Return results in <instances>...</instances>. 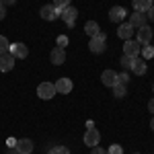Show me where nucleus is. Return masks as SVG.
I'll list each match as a JSON object with an SVG mask.
<instances>
[{"instance_id": "f257e3e1", "label": "nucleus", "mask_w": 154, "mask_h": 154, "mask_svg": "<svg viewBox=\"0 0 154 154\" xmlns=\"http://www.w3.org/2000/svg\"><path fill=\"white\" fill-rule=\"evenodd\" d=\"M88 49L93 51V54H103L107 49V35L105 33H97L95 37H91V41H88Z\"/></svg>"}, {"instance_id": "f03ea898", "label": "nucleus", "mask_w": 154, "mask_h": 154, "mask_svg": "<svg viewBox=\"0 0 154 154\" xmlns=\"http://www.w3.org/2000/svg\"><path fill=\"white\" fill-rule=\"evenodd\" d=\"M37 95H39V99H43V101H49L51 97L56 95V84L54 82H41L37 86Z\"/></svg>"}, {"instance_id": "7ed1b4c3", "label": "nucleus", "mask_w": 154, "mask_h": 154, "mask_svg": "<svg viewBox=\"0 0 154 154\" xmlns=\"http://www.w3.org/2000/svg\"><path fill=\"white\" fill-rule=\"evenodd\" d=\"M60 8H56L54 4H45V6H41V11H39V14H41V19L43 21H56L60 17Z\"/></svg>"}, {"instance_id": "20e7f679", "label": "nucleus", "mask_w": 154, "mask_h": 154, "mask_svg": "<svg viewBox=\"0 0 154 154\" xmlns=\"http://www.w3.org/2000/svg\"><path fill=\"white\" fill-rule=\"evenodd\" d=\"M99 142H101V134H99V130H97V128H88L86 134H84V144L91 146V148H95V146H99Z\"/></svg>"}, {"instance_id": "39448f33", "label": "nucleus", "mask_w": 154, "mask_h": 154, "mask_svg": "<svg viewBox=\"0 0 154 154\" xmlns=\"http://www.w3.org/2000/svg\"><path fill=\"white\" fill-rule=\"evenodd\" d=\"M60 17L66 21V25L68 27H74V23H76V17H78V11L74 8V6H66V8H62V12H60Z\"/></svg>"}, {"instance_id": "423d86ee", "label": "nucleus", "mask_w": 154, "mask_h": 154, "mask_svg": "<svg viewBox=\"0 0 154 154\" xmlns=\"http://www.w3.org/2000/svg\"><path fill=\"white\" fill-rule=\"evenodd\" d=\"M140 49H142V45H140V43H138L136 39H128V41L123 43V54H125V56H131V58H138Z\"/></svg>"}, {"instance_id": "0eeeda50", "label": "nucleus", "mask_w": 154, "mask_h": 154, "mask_svg": "<svg viewBox=\"0 0 154 154\" xmlns=\"http://www.w3.org/2000/svg\"><path fill=\"white\" fill-rule=\"evenodd\" d=\"M152 37H154V33H152V29L146 25V27H142V29H138V43L140 45H150V41H152Z\"/></svg>"}, {"instance_id": "6e6552de", "label": "nucleus", "mask_w": 154, "mask_h": 154, "mask_svg": "<svg viewBox=\"0 0 154 154\" xmlns=\"http://www.w3.org/2000/svg\"><path fill=\"white\" fill-rule=\"evenodd\" d=\"M14 62H17V58L12 56L11 51L8 54H0V72H11Z\"/></svg>"}, {"instance_id": "1a4fd4ad", "label": "nucleus", "mask_w": 154, "mask_h": 154, "mask_svg": "<svg viewBox=\"0 0 154 154\" xmlns=\"http://www.w3.org/2000/svg\"><path fill=\"white\" fill-rule=\"evenodd\" d=\"M125 17H128V11H125L123 6H113V8L109 11V21H111V23H121Z\"/></svg>"}, {"instance_id": "9d476101", "label": "nucleus", "mask_w": 154, "mask_h": 154, "mask_svg": "<svg viewBox=\"0 0 154 154\" xmlns=\"http://www.w3.org/2000/svg\"><path fill=\"white\" fill-rule=\"evenodd\" d=\"M8 51H11L14 58H19V60H23V58H27V56H29L27 45H25V43H21V41H19V43H11V49H8Z\"/></svg>"}, {"instance_id": "9b49d317", "label": "nucleus", "mask_w": 154, "mask_h": 154, "mask_svg": "<svg viewBox=\"0 0 154 154\" xmlns=\"http://www.w3.org/2000/svg\"><path fill=\"white\" fill-rule=\"evenodd\" d=\"M17 152L19 154H31L33 152V140H29V138H21V140H17Z\"/></svg>"}, {"instance_id": "f8f14e48", "label": "nucleus", "mask_w": 154, "mask_h": 154, "mask_svg": "<svg viewBox=\"0 0 154 154\" xmlns=\"http://www.w3.org/2000/svg\"><path fill=\"white\" fill-rule=\"evenodd\" d=\"M49 58H51V64H56V66H62L64 62H66V49L62 48H56L51 49V54H49Z\"/></svg>"}, {"instance_id": "ddd939ff", "label": "nucleus", "mask_w": 154, "mask_h": 154, "mask_svg": "<svg viewBox=\"0 0 154 154\" xmlns=\"http://www.w3.org/2000/svg\"><path fill=\"white\" fill-rule=\"evenodd\" d=\"M130 25L134 27V29H142V27H146V12H131Z\"/></svg>"}, {"instance_id": "4468645a", "label": "nucleus", "mask_w": 154, "mask_h": 154, "mask_svg": "<svg viewBox=\"0 0 154 154\" xmlns=\"http://www.w3.org/2000/svg\"><path fill=\"white\" fill-rule=\"evenodd\" d=\"M72 86H74L72 80L64 76V78H60L58 82H56V93H60V95H68V93L72 91Z\"/></svg>"}, {"instance_id": "2eb2a0df", "label": "nucleus", "mask_w": 154, "mask_h": 154, "mask_svg": "<svg viewBox=\"0 0 154 154\" xmlns=\"http://www.w3.org/2000/svg\"><path fill=\"white\" fill-rule=\"evenodd\" d=\"M101 80H103V84H105V86H111V88L119 82V80H117V74H115L113 70H105L103 74H101Z\"/></svg>"}, {"instance_id": "dca6fc26", "label": "nucleus", "mask_w": 154, "mask_h": 154, "mask_svg": "<svg viewBox=\"0 0 154 154\" xmlns=\"http://www.w3.org/2000/svg\"><path fill=\"white\" fill-rule=\"evenodd\" d=\"M131 31H134V27H131L130 23H121L117 29V35L123 39V41H128V39H131Z\"/></svg>"}, {"instance_id": "f3484780", "label": "nucleus", "mask_w": 154, "mask_h": 154, "mask_svg": "<svg viewBox=\"0 0 154 154\" xmlns=\"http://www.w3.org/2000/svg\"><path fill=\"white\" fill-rule=\"evenodd\" d=\"M150 6H152V0H134V8H136V12H148Z\"/></svg>"}, {"instance_id": "a211bd4d", "label": "nucleus", "mask_w": 154, "mask_h": 154, "mask_svg": "<svg viewBox=\"0 0 154 154\" xmlns=\"http://www.w3.org/2000/svg\"><path fill=\"white\" fill-rule=\"evenodd\" d=\"M131 72L136 74V76H142L144 72H146V62L140 58H136V62H134V68H131Z\"/></svg>"}, {"instance_id": "6ab92c4d", "label": "nucleus", "mask_w": 154, "mask_h": 154, "mask_svg": "<svg viewBox=\"0 0 154 154\" xmlns=\"http://www.w3.org/2000/svg\"><path fill=\"white\" fill-rule=\"evenodd\" d=\"M113 95H115V99H123V97L128 95V84L117 82L115 86H113Z\"/></svg>"}, {"instance_id": "aec40b11", "label": "nucleus", "mask_w": 154, "mask_h": 154, "mask_svg": "<svg viewBox=\"0 0 154 154\" xmlns=\"http://www.w3.org/2000/svg\"><path fill=\"white\" fill-rule=\"evenodd\" d=\"M119 62H121V68H123V70L130 72L131 68H134V62H136V58H131V56H125V54H123Z\"/></svg>"}, {"instance_id": "412c9836", "label": "nucleus", "mask_w": 154, "mask_h": 154, "mask_svg": "<svg viewBox=\"0 0 154 154\" xmlns=\"http://www.w3.org/2000/svg\"><path fill=\"white\" fill-rule=\"evenodd\" d=\"M99 29H101V27H99V23H95V21H88V23L84 25V31H86L91 37H95L97 33H99Z\"/></svg>"}, {"instance_id": "4be33fe9", "label": "nucleus", "mask_w": 154, "mask_h": 154, "mask_svg": "<svg viewBox=\"0 0 154 154\" xmlns=\"http://www.w3.org/2000/svg\"><path fill=\"white\" fill-rule=\"evenodd\" d=\"M8 49H11L8 39H6L4 35H0V54H8Z\"/></svg>"}, {"instance_id": "5701e85b", "label": "nucleus", "mask_w": 154, "mask_h": 154, "mask_svg": "<svg viewBox=\"0 0 154 154\" xmlns=\"http://www.w3.org/2000/svg\"><path fill=\"white\" fill-rule=\"evenodd\" d=\"M140 51H142L144 60H150L154 56V48H152V45H142V49H140Z\"/></svg>"}, {"instance_id": "b1692460", "label": "nucleus", "mask_w": 154, "mask_h": 154, "mask_svg": "<svg viewBox=\"0 0 154 154\" xmlns=\"http://www.w3.org/2000/svg\"><path fill=\"white\" fill-rule=\"evenodd\" d=\"M48 154H70V150H68L66 146H54Z\"/></svg>"}, {"instance_id": "393cba45", "label": "nucleus", "mask_w": 154, "mask_h": 154, "mask_svg": "<svg viewBox=\"0 0 154 154\" xmlns=\"http://www.w3.org/2000/svg\"><path fill=\"white\" fill-rule=\"evenodd\" d=\"M107 154H123V148H121L119 144H111L109 150H107Z\"/></svg>"}, {"instance_id": "a878e982", "label": "nucleus", "mask_w": 154, "mask_h": 154, "mask_svg": "<svg viewBox=\"0 0 154 154\" xmlns=\"http://www.w3.org/2000/svg\"><path fill=\"white\" fill-rule=\"evenodd\" d=\"M54 6L62 11V8H66V6H70V0H54Z\"/></svg>"}, {"instance_id": "bb28decb", "label": "nucleus", "mask_w": 154, "mask_h": 154, "mask_svg": "<svg viewBox=\"0 0 154 154\" xmlns=\"http://www.w3.org/2000/svg\"><path fill=\"white\" fill-rule=\"evenodd\" d=\"M117 80L121 84H128L130 82V74H128V72H121V74H117Z\"/></svg>"}, {"instance_id": "cd10ccee", "label": "nucleus", "mask_w": 154, "mask_h": 154, "mask_svg": "<svg viewBox=\"0 0 154 154\" xmlns=\"http://www.w3.org/2000/svg\"><path fill=\"white\" fill-rule=\"evenodd\" d=\"M66 45H68V37H66V35H60L58 37V48L66 49Z\"/></svg>"}, {"instance_id": "c85d7f7f", "label": "nucleus", "mask_w": 154, "mask_h": 154, "mask_svg": "<svg viewBox=\"0 0 154 154\" xmlns=\"http://www.w3.org/2000/svg\"><path fill=\"white\" fill-rule=\"evenodd\" d=\"M91 154H107V150H103L101 146H95V148L91 150Z\"/></svg>"}, {"instance_id": "c756f323", "label": "nucleus", "mask_w": 154, "mask_h": 154, "mask_svg": "<svg viewBox=\"0 0 154 154\" xmlns=\"http://www.w3.org/2000/svg\"><path fill=\"white\" fill-rule=\"evenodd\" d=\"M4 17H6V6H4V4L0 2V21H2Z\"/></svg>"}, {"instance_id": "7c9ffc66", "label": "nucleus", "mask_w": 154, "mask_h": 154, "mask_svg": "<svg viewBox=\"0 0 154 154\" xmlns=\"http://www.w3.org/2000/svg\"><path fill=\"white\" fill-rule=\"evenodd\" d=\"M146 14H148V19H150V21L154 23V4L150 6V8H148V12H146Z\"/></svg>"}, {"instance_id": "2f4dec72", "label": "nucleus", "mask_w": 154, "mask_h": 154, "mask_svg": "<svg viewBox=\"0 0 154 154\" xmlns=\"http://www.w3.org/2000/svg\"><path fill=\"white\" fill-rule=\"evenodd\" d=\"M0 2H2V4H4V6H11V4H14V2H17V0H0Z\"/></svg>"}, {"instance_id": "473e14b6", "label": "nucleus", "mask_w": 154, "mask_h": 154, "mask_svg": "<svg viewBox=\"0 0 154 154\" xmlns=\"http://www.w3.org/2000/svg\"><path fill=\"white\" fill-rule=\"evenodd\" d=\"M148 109H150V111L154 113V99H150V103H148Z\"/></svg>"}, {"instance_id": "72a5a7b5", "label": "nucleus", "mask_w": 154, "mask_h": 154, "mask_svg": "<svg viewBox=\"0 0 154 154\" xmlns=\"http://www.w3.org/2000/svg\"><path fill=\"white\" fill-rule=\"evenodd\" d=\"M150 128H152V131H154V117H152V121H150Z\"/></svg>"}, {"instance_id": "f704fd0d", "label": "nucleus", "mask_w": 154, "mask_h": 154, "mask_svg": "<svg viewBox=\"0 0 154 154\" xmlns=\"http://www.w3.org/2000/svg\"><path fill=\"white\" fill-rule=\"evenodd\" d=\"M8 154H19V152H17V150H14V152H8Z\"/></svg>"}, {"instance_id": "c9c22d12", "label": "nucleus", "mask_w": 154, "mask_h": 154, "mask_svg": "<svg viewBox=\"0 0 154 154\" xmlns=\"http://www.w3.org/2000/svg\"><path fill=\"white\" fill-rule=\"evenodd\" d=\"M152 93H154V84H152Z\"/></svg>"}, {"instance_id": "e433bc0d", "label": "nucleus", "mask_w": 154, "mask_h": 154, "mask_svg": "<svg viewBox=\"0 0 154 154\" xmlns=\"http://www.w3.org/2000/svg\"><path fill=\"white\" fill-rule=\"evenodd\" d=\"M152 4H154V0H152Z\"/></svg>"}]
</instances>
